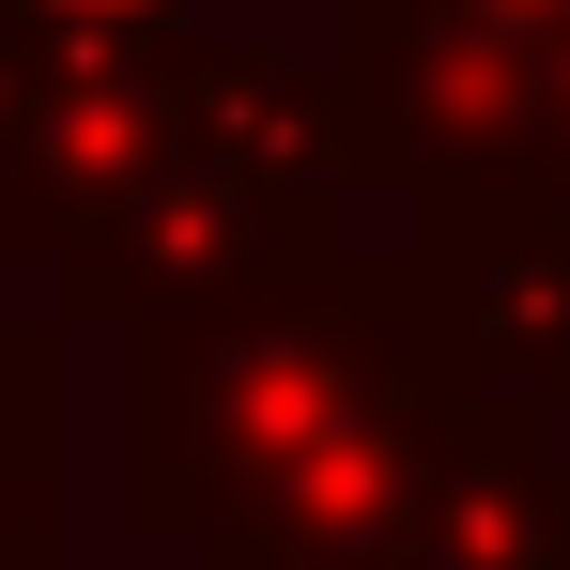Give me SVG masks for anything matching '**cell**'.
Wrapping results in <instances>:
<instances>
[{
  "label": "cell",
  "mask_w": 570,
  "mask_h": 570,
  "mask_svg": "<svg viewBox=\"0 0 570 570\" xmlns=\"http://www.w3.org/2000/svg\"><path fill=\"white\" fill-rule=\"evenodd\" d=\"M62 16H155V0H62Z\"/></svg>",
  "instance_id": "obj_1"
}]
</instances>
